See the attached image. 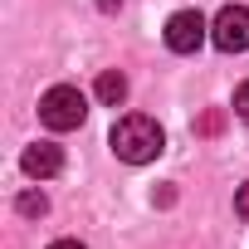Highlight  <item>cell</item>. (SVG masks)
<instances>
[{
    "mask_svg": "<svg viewBox=\"0 0 249 249\" xmlns=\"http://www.w3.org/2000/svg\"><path fill=\"white\" fill-rule=\"evenodd\" d=\"M112 152L117 161H127V166H147L161 157L166 147V132H161V122L147 117V112H127V117H117V127H112Z\"/></svg>",
    "mask_w": 249,
    "mask_h": 249,
    "instance_id": "cell-1",
    "label": "cell"
},
{
    "mask_svg": "<svg viewBox=\"0 0 249 249\" xmlns=\"http://www.w3.org/2000/svg\"><path fill=\"white\" fill-rule=\"evenodd\" d=\"M83 117H88V98L69 83H59L39 98V122L49 132H73V127H83Z\"/></svg>",
    "mask_w": 249,
    "mask_h": 249,
    "instance_id": "cell-2",
    "label": "cell"
},
{
    "mask_svg": "<svg viewBox=\"0 0 249 249\" xmlns=\"http://www.w3.org/2000/svg\"><path fill=\"white\" fill-rule=\"evenodd\" d=\"M210 44L225 54H244L249 49V5H225L210 20Z\"/></svg>",
    "mask_w": 249,
    "mask_h": 249,
    "instance_id": "cell-3",
    "label": "cell"
},
{
    "mask_svg": "<svg viewBox=\"0 0 249 249\" xmlns=\"http://www.w3.org/2000/svg\"><path fill=\"white\" fill-rule=\"evenodd\" d=\"M205 39H210V25H205L200 10H176L166 20V49L171 54H196Z\"/></svg>",
    "mask_w": 249,
    "mask_h": 249,
    "instance_id": "cell-4",
    "label": "cell"
},
{
    "mask_svg": "<svg viewBox=\"0 0 249 249\" xmlns=\"http://www.w3.org/2000/svg\"><path fill=\"white\" fill-rule=\"evenodd\" d=\"M20 166H25V176H35V181H49V176H59V166H64V152H59L54 142H35V147H25Z\"/></svg>",
    "mask_w": 249,
    "mask_h": 249,
    "instance_id": "cell-5",
    "label": "cell"
},
{
    "mask_svg": "<svg viewBox=\"0 0 249 249\" xmlns=\"http://www.w3.org/2000/svg\"><path fill=\"white\" fill-rule=\"evenodd\" d=\"M122 98H127V78H122L117 69H103V73H98V103L117 107Z\"/></svg>",
    "mask_w": 249,
    "mask_h": 249,
    "instance_id": "cell-6",
    "label": "cell"
},
{
    "mask_svg": "<svg viewBox=\"0 0 249 249\" xmlns=\"http://www.w3.org/2000/svg\"><path fill=\"white\" fill-rule=\"evenodd\" d=\"M15 205H20V215H44V210H49V200H44V191H25V196H20Z\"/></svg>",
    "mask_w": 249,
    "mask_h": 249,
    "instance_id": "cell-7",
    "label": "cell"
},
{
    "mask_svg": "<svg viewBox=\"0 0 249 249\" xmlns=\"http://www.w3.org/2000/svg\"><path fill=\"white\" fill-rule=\"evenodd\" d=\"M234 215H239V220H249V181L234 191Z\"/></svg>",
    "mask_w": 249,
    "mask_h": 249,
    "instance_id": "cell-8",
    "label": "cell"
},
{
    "mask_svg": "<svg viewBox=\"0 0 249 249\" xmlns=\"http://www.w3.org/2000/svg\"><path fill=\"white\" fill-rule=\"evenodd\" d=\"M234 112L249 122V83H239V88H234Z\"/></svg>",
    "mask_w": 249,
    "mask_h": 249,
    "instance_id": "cell-9",
    "label": "cell"
},
{
    "mask_svg": "<svg viewBox=\"0 0 249 249\" xmlns=\"http://www.w3.org/2000/svg\"><path fill=\"white\" fill-rule=\"evenodd\" d=\"M49 249H83V244H78V239H54Z\"/></svg>",
    "mask_w": 249,
    "mask_h": 249,
    "instance_id": "cell-10",
    "label": "cell"
},
{
    "mask_svg": "<svg viewBox=\"0 0 249 249\" xmlns=\"http://www.w3.org/2000/svg\"><path fill=\"white\" fill-rule=\"evenodd\" d=\"M122 5V0H98V10H117Z\"/></svg>",
    "mask_w": 249,
    "mask_h": 249,
    "instance_id": "cell-11",
    "label": "cell"
}]
</instances>
